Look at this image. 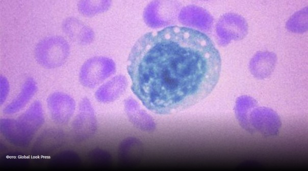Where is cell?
I'll use <instances>...</instances> for the list:
<instances>
[{"label":"cell","mask_w":308,"mask_h":171,"mask_svg":"<svg viewBox=\"0 0 308 171\" xmlns=\"http://www.w3.org/2000/svg\"><path fill=\"white\" fill-rule=\"evenodd\" d=\"M178 20L187 27L203 33L210 31L214 23L212 15L206 9L194 5L182 8L178 15Z\"/></svg>","instance_id":"cell-11"},{"label":"cell","mask_w":308,"mask_h":171,"mask_svg":"<svg viewBox=\"0 0 308 171\" xmlns=\"http://www.w3.org/2000/svg\"><path fill=\"white\" fill-rule=\"evenodd\" d=\"M87 157L91 162L100 164L109 163L111 160L110 153L100 148L90 150L87 154Z\"/></svg>","instance_id":"cell-21"},{"label":"cell","mask_w":308,"mask_h":171,"mask_svg":"<svg viewBox=\"0 0 308 171\" xmlns=\"http://www.w3.org/2000/svg\"><path fill=\"white\" fill-rule=\"evenodd\" d=\"M124 107L129 121L135 127L145 132L155 130L156 125L152 117L142 109L135 99L131 97L126 99Z\"/></svg>","instance_id":"cell-13"},{"label":"cell","mask_w":308,"mask_h":171,"mask_svg":"<svg viewBox=\"0 0 308 171\" xmlns=\"http://www.w3.org/2000/svg\"><path fill=\"white\" fill-rule=\"evenodd\" d=\"M46 104L52 120L59 126L67 125L72 118L76 103L71 96L62 92L50 94Z\"/></svg>","instance_id":"cell-9"},{"label":"cell","mask_w":308,"mask_h":171,"mask_svg":"<svg viewBox=\"0 0 308 171\" xmlns=\"http://www.w3.org/2000/svg\"><path fill=\"white\" fill-rule=\"evenodd\" d=\"M248 30V23L242 16L233 12L226 13L219 18L216 24L217 42L220 46H226L232 41L243 39Z\"/></svg>","instance_id":"cell-8"},{"label":"cell","mask_w":308,"mask_h":171,"mask_svg":"<svg viewBox=\"0 0 308 171\" xmlns=\"http://www.w3.org/2000/svg\"><path fill=\"white\" fill-rule=\"evenodd\" d=\"M62 28L65 34L72 41L79 44H89L95 38L93 30L74 16L65 18L62 21Z\"/></svg>","instance_id":"cell-12"},{"label":"cell","mask_w":308,"mask_h":171,"mask_svg":"<svg viewBox=\"0 0 308 171\" xmlns=\"http://www.w3.org/2000/svg\"><path fill=\"white\" fill-rule=\"evenodd\" d=\"M286 28L294 33H303L307 30V7L294 13L286 22Z\"/></svg>","instance_id":"cell-20"},{"label":"cell","mask_w":308,"mask_h":171,"mask_svg":"<svg viewBox=\"0 0 308 171\" xmlns=\"http://www.w3.org/2000/svg\"><path fill=\"white\" fill-rule=\"evenodd\" d=\"M221 68L220 53L205 33L174 25L142 36L127 64L132 92L159 115L181 111L203 100L216 86Z\"/></svg>","instance_id":"cell-1"},{"label":"cell","mask_w":308,"mask_h":171,"mask_svg":"<svg viewBox=\"0 0 308 171\" xmlns=\"http://www.w3.org/2000/svg\"><path fill=\"white\" fill-rule=\"evenodd\" d=\"M281 126L276 111L257 105L249 112L243 129L251 134L258 132L265 136H272L278 134Z\"/></svg>","instance_id":"cell-6"},{"label":"cell","mask_w":308,"mask_h":171,"mask_svg":"<svg viewBox=\"0 0 308 171\" xmlns=\"http://www.w3.org/2000/svg\"><path fill=\"white\" fill-rule=\"evenodd\" d=\"M116 69L112 59L102 56H93L82 64L79 71V81L83 87L93 89L113 75Z\"/></svg>","instance_id":"cell-5"},{"label":"cell","mask_w":308,"mask_h":171,"mask_svg":"<svg viewBox=\"0 0 308 171\" xmlns=\"http://www.w3.org/2000/svg\"><path fill=\"white\" fill-rule=\"evenodd\" d=\"M143 145L138 138L128 137L121 141L118 154L119 159L125 163L138 162L143 155Z\"/></svg>","instance_id":"cell-17"},{"label":"cell","mask_w":308,"mask_h":171,"mask_svg":"<svg viewBox=\"0 0 308 171\" xmlns=\"http://www.w3.org/2000/svg\"><path fill=\"white\" fill-rule=\"evenodd\" d=\"M66 140V133L62 129L46 128L35 139L31 153L36 157L48 156L62 147Z\"/></svg>","instance_id":"cell-10"},{"label":"cell","mask_w":308,"mask_h":171,"mask_svg":"<svg viewBox=\"0 0 308 171\" xmlns=\"http://www.w3.org/2000/svg\"><path fill=\"white\" fill-rule=\"evenodd\" d=\"M180 4L174 1H153L148 4L143 12L146 24L153 28L167 26L175 22Z\"/></svg>","instance_id":"cell-7"},{"label":"cell","mask_w":308,"mask_h":171,"mask_svg":"<svg viewBox=\"0 0 308 171\" xmlns=\"http://www.w3.org/2000/svg\"><path fill=\"white\" fill-rule=\"evenodd\" d=\"M110 0H80L78 2V10L82 14L91 16L104 12L111 5Z\"/></svg>","instance_id":"cell-18"},{"label":"cell","mask_w":308,"mask_h":171,"mask_svg":"<svg viewBox=\"0 0 308 171\" xmlns=\"http://www.w3.org/2000/svg\"><path fill=\"white\" fill-rule=\"evenodd\" d=\"M53 160L61 163H76L80 161L79 154L72 150H64L56 154Z\"/></svg>","instance_id":"cell-22"},{"label":"cell","mask_w":308,"mask_h":171,"mask_svg":"<svg viewBox=\"0 0 308 171\" xmlns=\"http://www.w3.org/2000/svg\"><path fill=\"white\" fill-rule=\"evenodd\" d=\"M127 87L126 78L122 75H116L100 85L95 92L96 99L108 103L118 99Z\"/></svg>","instance_id":"cell-14"},{"label":"cell","mask_w":308,"mask_h":171,"mask_svg":"<svg viewBox=\"0 0 308 171\" xmlns=\"http://www.w3.org/2000/svg\"><path fill=\"white\" fill-rule=\"evenodd\" d=\"M258 104L253 98L247 95L238 97L236 101L235 113L240 125L243 128L250 110Z\"/></svg>","instance_id":"cell-19"},{"label":"cell","mask_w":308,"mask_h":171,"mask_svg":"<svg viewBox=\"0 0 308 171\" xmlns=\"http://www.w3.org/2000/svg\"><path fill=\"white\" fill-rule=\"evenodd\" d=\"M38 90L36 81L32 77H28L21 86L17 96L3 109L6 115H11L18 112L31 101Z\"/></svg>","instance_id":"cell-16"},{"label":"cell","mask_w":308,"mask_h":171,"mask_svg":"<svg viewBox=\"0 0 308 171\" xmlns=\"http://www.w3.org/2000/svg\"><path fill=\"white\" fill-rule=\"evenodd\" d=\"M97 130V120L90 99L83 97L79 102L78 111L70 125L73 140L82 144L92 138Z\"/></svg>","instance_id":"cell-4"},{"label":"cell","mask_w":308,"mask_h":171,"mask_svg":"<svg viewBox=\"0 0 308 171\" xmlns=\"http://www.w3.org/2000/svg\"><path fill=\"white\" fill-rule=\"evenodd\" d=\"M44 114L41 102L35 100L16 119H1V135L15 147L27 148L45 123Z\"/></svg>","instance_id":"cell-2"},{"label":"cell","mask_w":308,"mask_h":171,"mask_svg":"<svg viewBox=\"0 0 308 171\" xmlns=\"http://www.w3.org/2000/svg\"><path fill=\"white\" fill-rule=\"evenodd\" d=\"M0 103L2 105L6 100L10 91L8 80L2 75L0 76Z\"/></svg>","instance_id":"cell-23"},{"label":"cell","mask_w":308,"mask_h":171,"mask_svg":"<svg viewBox=\"0 0 308 171\" xmlns=\"http://www.w3.org/2000/svg\"><path fill=\"white\" fill-rule=\"evenodd\" d=\"M276 62L277 56L275 53L268 51H259L251 59L249 70L255 78L264 79L273 73Z\"/></svg>","instance_id":"cell-15"},{"label":"cell","mask_w":308,"mask_h":171,"mask_svg":"<svg viewBox=\"0 0 308 171\" xmlns=\"http://www.w3.org/2000/svg\"><path fill=\"white\" fill-rule=\"evenodd\" d=\"M70 45L62 36L53 35L40 40L36 45L34 55L38 63L47 69L61 66L70 53Z\"/></svg>","instance_id":"cell-3"}]
</instances>
